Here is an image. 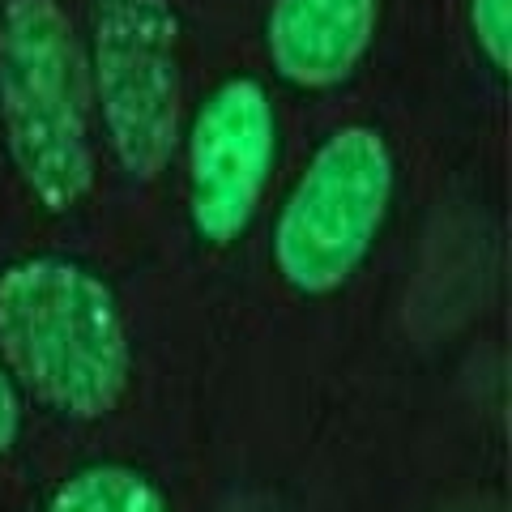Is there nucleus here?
Instances as JSON below:
<instances>
[{
    "label": "nucleus",
    "instance_id": "obj_9",
    "mask_svg": "<svg viewBox=\"0 0 512 512\" xmlns=\"http://www.w3.org/2000/svg\"><path fill=\"white\" fill-rule=\"evenodd\" d=\"M18 431H22V393H18V380L0 363V453H9L18 444Z\"/></svg>",
    "mask_w": 512,
    "mask_h": 512
},
{
    "label": "nucleus",
    "instance_id": "obj_1",
    "mask_svg": "<svg viewBox=\"0 0 512 512\" xmlns=\"http://www.w3.org/2000/svg\"><path fill=\"white\" fill-rule=\"evenodd\" d=\"M0 363L43 406L103 419L128 389L133 346L111 286L64 256H26L0 274Z\"/></svg>",
    "mask_w": 512,
    "mask_h": 512
},
{
    "label": "nucleus",
    "instance_id": "obj_2",
    "mask_svg": "<svg viewBox=\"0 0 512 512\" xmlns=\"http://www.w3.org/2000/svg\"><path fill=\"white\" fill-rule=\"evenodd\" d=\"M0 128L43 210L64 214L94 188L86 43L56 0H5L0 9Z\"/></svg>",
    "mask_w": 512,
    "mask_h": 512
},
{
    "label": "nucleus",
    "instance_id": "obj_5",
    "mask_svg": "<svg viewBox=\"0 0 512 512\" xmlns=\"http://www.w3.org/2000/svg\"><path fill=\"white\" fill-rule=\"evenodd\" d=\"M188 218L205 244L227 248L252 227L278 163V116L261 82L231 77L188 124Z\"/></svg>",
    "mask_w": 512,
    "mask_h": 512
},
{
    "label": "nucleus",
    "instance_id": "obj_7",
    "mask_svg": "<svg viewBox=\"0 0 512 512\" xmlns=\"http://www.w3.org/2000/svg\"><path fill=\"white\" fill-rule=\"evenodd\" d=\"M47 512H171V504L133 466H86L52 491Z\"/></svg>",
    "mask_w": 512,
    "mask_h": 512
},
{
    "label": "nucleus",
    "instance_id": "obj_8",
    "mask_svg": "<svg viewBox=\"0 0 512 512\" xmlns=\"http://www.w3.org/2000/svg\"><path fill=\"white\" fill-rule=\"evenodd\" d=\"M470 30L495 73L512 64V0H470Z\"/></svg>",
    "mask_w": 512,
    "mask_h": 512
},
{
    "label": "nucleus",
    "instance_id": "obj_4",
    "mask_svg": "<svg viewBox=\"0 0 512 512\" xmlns=\"http://www.w3.org/2000/svg\"><path fill=\"white\" fill-rule=\"evenodd\" d=\"M393 205V154L367 124L312 154L274 227V265L303 295H329L363 265Z\"/></svg>",
    "mask_w": 512,
    "mask_h": 512
},
{
    "label": "nucleus",
    "instance_id": "obj_3",
    "mask_svg": "<svg viewBox=\"0 0 512 512\" xmlns=\"http://www.w3.org/2000/svg\"><path fill=\"white\" fill-rule=\"evenodd\" d=\"M90 90L107 146L133 180H158L180 146V18L171 0H90Z\"/></svg>",
    "mask_w": 512,
    "mask_h": 512
},
{
    "label": "nucleus",
    "instance_id": "obj_6",
    "mask_svg": "<svg viewBox=\"0 0 512 512\" xmlns=\"http://www.w3.org/2000/svg\"><path fill=\"white\" fill-rule=\"evenodd\" d=\"M376 26L380 0H274L265 47L282 82L329 90L363 64Z\"/></svg>",
    "mask_w": 512,
    "mask_h": 512
}]
</instances>
